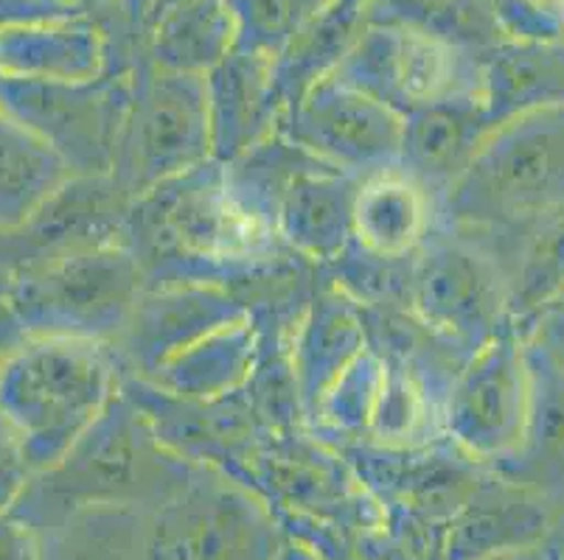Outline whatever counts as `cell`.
<instances>
[{
  "label": "cell",
  "mask_w": 564,
  "mask_h": 560,
  "mask_svg": "<svg viewBox=\"0 0 564 560\" xmlns=\"http://www.w3.org/2000/svg\"><path fill=\"white\" fill-rule=\"evenodd\" d=\"M484 59L413 25L379 23L354 40L332 76L408 116L441 101H484Z\"/></svg>",
  "instance_id": "obj_7"
},
{
  "label": "cell",
  "mask_w": 564,
  "mask_h": 560,
  "mask_svg": "<svg viewBox=\"0 0 564 560\" xmlns=\"http://www.w3.org/2000/svg\"><path fill=\"white\" fill-rule=\"evenodd\" d=\"M242 320H250V308L225 284L183 281L161 289L147 286L112 348L138 376L150 378L169 359Z\"/></svg>",
  "instance_id": "obj_12"
},
{
  "label": "cell",
  "mask_w": 564,
  "mask_h": 560,
  "mask_svg": "<svg viewBox=\"0 0 564 560\" xmlns=\"http://www.w3.org/2000/svg\"><path fill=\"white\" fill-rule=\"evenodd\" d=\"M558 12H562V20H564V0H558Z\"/></svg>",
  "instance_id": "obj_32"
},
{
  "label": "cell",
  "mask_w": 564,
  "mask_h": 560,
  "mask_svg": "<svg viewBox=\"0 0 564 560\" xmlns=\"http://www.w3.org/2000/svg\"><path fill=\"white\" fill-rule=\"evenodd\" d=\"M458 233L475 241L497 266L509 300L511 331L525 339L542 311L564 292V208L458 228Z\"/></svg>",
  "instance_id": "obj_13"
},
{
  "label": "cell",
  "mask_w": 564,
  "mask_h": 560,
  "mask_svg": "<svg viewBox=\"0 0 564 560\" xmlns=\"http://www.w3.org/2000/svg\"><path fill=\"white\" fill-rule=\"evenodd\" d=\"M116 348L90 339L23 337L0 362V418L34 474L54 469L121 393Z\"/></svg>",
  "instance_id": "obj_2"
},
{
  "label": "cell",
  "mask_w": 564,
  "mask_h": 560,
  "mask_svg": "<svg viewBox=\"0 0 564 560\" xmlns=\"http://www.w3.org/2000/svg\"><path fill=\"white\" fill-rule=\"evenodd\" d=\"M7 277V303L23 337L90 339L116 345L143 289L141 261L127 244L74 250Z\"/></svg>",
  "instance_id": "obj_3"
},
{
  "label": "cell",
  "mask_w": 564,
  "mask_h": 560,
  "mask_svg": "<svg viewBox=\"0 0 564 560\" xmlns=\"http://www.w3.org/2000/svg\"><path fill=\"white\" fill-rule=\"evenodd\" d=\"M281 135L337 172L371 177L399 166L404 116L326 74L286 110Z\"/></svg>",
  "instance_id": "obj_10"
},
{
  "label": "cell",
  "mask_w": 564,
  "mask_h": 560,
  "mask_svg": "<svg viewBox=\"0 0 564 560\" xmlns=\"http://www.w3.org/2000/svg\"><path fill=\"white\" fill-rule=\"evenodd\" d=\"M275 560H329V558L317 552V549L310 547L306 541H301V538L286 536L284 547H281L279 558H275Z\"/></svg>",
  "instance_id": "obj_29"
},
{
  "label": "cell",
  "mask_w": 564,
  "mask_h": 560,
  "mask_svg": "<svg viewBox=\"0 0 564 560\" xmlns=\"http://www.w3.org/2000/svg\"><path fill=\"white\" fill-rule=\"evenodd\" d=\"M234 51L281 62L332 12L335 0H223Z\"/></svg>",
  "instance_id": "obj_24"
},
{
  "label": "cell",
  "mask_w": 564,
  "mask_h": 560,
  "mask_svg": "<svg viewBox=\"0 0 564 560\" xmlns=\"http://www.w3.org/2000/svg\"><path fill=\"white\" fill-rule=\"evenodd\" d=\"M7 233H0V264H3V259H7Z\"/></svg>",
  "instance_id": "obj_31"
},
{
  "label": "cell",
  "mask_w": 564,
  "mask_h": 560,
  "mask_svg": "<svg viewBox=\"0 0 564 560\" xmlns=\"http://www.w3.org/2000/svg\"><path fill=\"white\" fill-rule=\"evenodd\" d=\"M484 560H562L556 554V549L551 543H540V547H525V549H514V552H500L491 554V558Z\"/></svg>",
  "instance_id": "obj_30"
},
{
  "label": "cell",
  "mask_w": 564,
  "mask_h": 560,
  "mask_svg": "<svg viewBox=\"0 0 564 560\" xmlns=\"http://www.w3.org/2000/svg\"><path fill=\"white\" fill-rule=\"evenodd\" d=\"M558 558H562V560H564V552H562V554H558Z\"/></svg>",
  "instance_id": "obj_33"
},
{
  "label": "cell",
  "mask_w": 564,
  "mask_h": 560,
  "mask_svg": "<svg viewBox=\"0 0 564 560\" xmlns=\"http://www.w3.org/2000/svg\"><path fill=\"white\" fill-rule=\"evenodd\" d=\"M408 306L415 320L464 359L502 333H514L497 266L458 230L435 228L415 250Z\"/></svg>",
  "instance_id": "obj_8"
},
{
  "label": "cell",
  "mask_w": 564,
  "mask_h": 560,
  "mask_svg": "<svg viewBox=\"0 0 564 560\" xmlns=\"http://www.w3.org/2000/svg\"><path fill=\"white\" fill-rule=\"evenodd\" d=\"M105 68V45L90 23L70 18L0 29V70L51 81H90Z\"/></svg>",
  "instance_id": "obj_19"
},
{
  "label": "cell",
  "mask_w": 564,
  "mask_h": 560,
  "mask_svg": "<svg viewBox=\"0 0 564 560\" xmlns=\"http://www.w3.org/2000/svg\"><path fill=\"white\" fill-rule=\"evenodd\" d=\"M354 241L373 259L402 261L424 244L438 228L435 202L422 185L402 172H388L362 177L351 210Z\"/></svg>",
  "instance_id": "obj_17"
},
{
  "label": "cell",
  "mask_w": 564,
  "mask_h": 560,
  "mask_svg": "<svg viewBox=\"0 0 564 560\" xmlns=\"http://www.w3.org/2000/svg\"><path fill=\"white\" fill-rule=\"evenodd\" d=\"M74 168L0 110V233H18L74 179Z\"/></svg>",
  "instance_id": "obj_21"
},
{
  "label": "cell",
  "mask_w": 564,
  "mask_h": 560,
  "mask_svg": "<svg viewBox=\"0 0 564 560\" xmlns=\"http://www.w3.org/2000/svg\"><path fill=\"white\" fill-rule=\"evenodd\" d=\"M199 465L177 454L121 389L54 469L34 476L12 513L40 536L85 507L155 513L194 480Z\"/></svg>",
  "instance_id": "obj_1"
},
{
  "label": "cell",
  "mask_w": 564,
  "mask_h": 560,
  "mask_svg": "<svg viewBox=\"0 0 564 560\" xmlns=\"http://www.w3.org/2000/svg\"><path fill=\"white\" fill-rule=\"evenodd\" d=\"M130 105V81L0 76V110L43 138L76 177H110Z\"/></svg>",
  "instance_id": "obj_9"
},
{
  "label": "cell",
  "mask_w": 564,
  "mask_h": 560,
  "mask_svg": "<svg viewBox=\"0 0 564 560\" xmlns=\"http://www.w3.org/2000/svg\"><path fill=\"white\" fill-rule=\"evenodd\" d=\"M484 107L491 130L528 112L564 107V37L495 45L484 59Z\"/></svg>",
  "instance_id": "obj_18"
},
{
  "label": "cell",
  "mask_w": 564,
  "mask_h": 560,
  "mask_svg": "<svg viewBox=\"0 0 564 560\" xmlns=\"http://www.w3.org/2000/svg\"><path fill=\"white\" fill-rule=\"evenodd\" d=\"M79 14L68 3L59 0H0V29H12V25L40 23V20L70 18Z\"/></svg>",
  "instance_id": "obj_27"
},
{
  "label": "cell",
  "mask_w": 564,
  "mask_h": 560,
  "mask_svg": "<svg viewBox=\"0 0 564 560\" xmlns=\"http://www.w3.org/2000/svg\"><path fill=\"white\" fill-rule=\"evenodd\" d=\"M553 208H564V107L495 127L435 216L458 230Z\"/></svg>",
  "instance_id": "obj_4"
},
{
  "label": "cell",
  "mask_w": 564,
  "mask_h": 560,
  "mask_svg": "<svg viewBox=\"0 0 564 560\" xmlns=\"http://www.w3.org/2000/svg\"><path fill=\"white\" fill-rule=\"evenodd\" d=\"M43 536L14 513L0 516V560H40Z\"/></svg>",
  "instance_id": "obj_26"
},
{
  "label": "cell",
  "mask_w": 564,
  "mask_h": 560,
  "mask_svg": "<svg viewBox=\"0 0 564 560\" xmlns=\"http://www.w3.org/2000/svg\"><path fill=\"white\" fill-rule=\"evenodd\" d=\"M40 560H152V513L85 507L43 532Z\"/></svg>",
  "instance_id": "obj_23"
},
{
  "label": "cell",
  "mask_w": 564,
  "mask_h": 560,
  "mask_svg": "<svg viewBox=\"0 0 564 560\" xmlns=\"http://www.w3.org/2000/svg\"><path fill=\"white\" fill-rule=\"evenodd\" d=\"M34 476L37 474L25 457L23 443H20L12 426L0 418V516L14 510V505L23 499L25 487L32 485Z\"/></svg>",
  "instance_id": "obj_25"
},
{
  "label": "cell",
  "mask_w": 564,
  "mask_h": 560,
  "mask_svg": "<svg viewBox=\"0 0 564 560\" xmlns=\"http://www.w3.org/2000/svg\"><path fill=\"white\" fill-rule=\"evenodd\" d=\"M553 513L528 487L486 465V474L444 536V560H484L551 543Z\"/></svg>",
  "instance_id": "obj_15"
},
{
  "label": "cell",
  "mask_w": 564,
  "mask_h": 560,
  "mask_svg": "<svg viewBox=\"0 0 564 560\" xmlns=\"http://www.w3.org/2000/svg\"><path fill=\"white\" fill-rule=\"evenodd\" d=\"M214 161L205 74L155 68L132 85L110 177L130 202L158 185Z\"/></svg>",
  "instance_id": "obj_5"
},
{
  "label": "cell",
  "mask_w": 564,
  "mask_h": 560,
  "mask_svg": "<svg viewBox=\"0 0 564 560\" xmlns=\"http://www.w3.org/2000/svg\"><path fill=\"white\" fill-rule=\"evenodd\" d=\"M214 161L234 163L273 141L286 118L275 62L230 51L208 74Z\"/></svg>",
  "instance_id": "obj_14"
},
{
  "label": "cell",
  "mask_w": 564,
  "mask_h": 560,
  "mask_svg": "<svg viewBox=\"0 0 564 560\" xmlns=\"http://www.w3.org/2000/svg\"><path fill=\"white\" fill-rule=\"evenodd\" d=\"M366 351V322L340 292L321 295L301 322L292 348V378L301 400L315 413L332 384Z\"/></svg>",
  "instance_id": "obj_20"
},
{
  "label": "cell",
  "mask_w": 564,
  "mask_h": 560,
  "mask_svg": "<svg viewBox=\"0 0 564 560\" xmlns=\"http://www.w3.org/2000/svg\"><path fill=\"white\" fill-rule=\"evenodd\" d=\"M522 342H533V345L545 348L551 356L564 362V292L542 311V317L533 322L531 333Z\"/></svg>",
  "instance_id": "obj_28"
},
{
  "label": "cell",
  "mask_w": 564,
  "mask_h": 560,
  "mask_svg": "<svg viewBox=\"0 0 564 560\" xmlns=\"http://www.w3.org/2000/svg\"><path fill=\"white\" fill-rule=\"evenodd\" d=\"M531 409L528 351L517 333H502L471 353L455 373L444 407V431L480 465H497L522 443Z\"/></svg>",
  "instance_id": "obj_11"
},
{
  "label": "cell",
  "mask_w": 564,
  "mask_h": 560,
  "mask_svg": "<svg viewBox=\"0 0 564 560\" xmlns=\"http://www.w3.org/2000/svg\"><path fill=\"white\" fill-rule=\"evenodd\" d=\"M286 530L245 480L203 462L172 502L152 513V560H275Z\"/></svg>",
  "instance_id": "obj_6"
},
{
  "label": "cell",
  "mask_w": 564,
  "mask_h": 560,
  "mask_svg": "<svg viewBox=\"0 0 564 560\" xmlns=\"http://www.w3.org/2000/svg\"><path fill=\"white\" fill-rule=\"evenodd\" d=\"M489 132L491 121L480 99L441 101L408 112L399 168L422 185L438 210Z\"/></svg>",
  "instance_id": "obj_16"
},
{
  "label": "cell",
  "mask_w": 564,
  "mask_h": 560,
  "mask_svg": "<svg viewBox=\"0 0 564 560\" xmlns=\"http://www.w3.org/2000/svg\"><path fill=\"white\" fill-rule=\"evenodd\" d=\"M59 3H65V0H59ZM68 7H70V3H68Z\"/></svg>",
  "instance_id": "obj_34"
},
{
  "label": "cell",
  "mask_w": 564,
  "mask_h": 560,
  "mask_svg": "<svg viewBox=\"0 0 564 560\" xmlns=\"http://www.w3.org/2000/svg\"><path fill=\"white\" fill-rule=\"evenodd\" d=\"M253 364L256 328L250 320H242L177 353L141 382L152 384L172 398L212 404L242 387L253 373Z\"/></svg>",
  "instance_id": "obj_22"
}]
</instances>
